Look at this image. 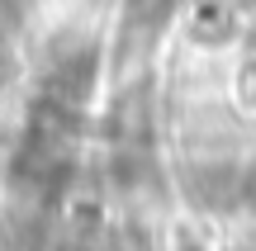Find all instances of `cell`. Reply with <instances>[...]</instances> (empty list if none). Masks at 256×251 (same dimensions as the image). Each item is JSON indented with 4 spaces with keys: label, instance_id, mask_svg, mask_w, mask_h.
Instances as JSON below:
<instances>
[{
    "label": "cell",
    "instance_id": "cell-2",
    "mask_svg": "<svg viewBox=\"0 0 256 251\" xmlns=\"http://www.w3.org/2000/svg\"><path fill=\"white\" fill-rule=\"evenodd\" d=\"M194 180H200V185H190V190L204 199V204H214V209L242 195V176H238L232 166H209V171H200Z\"/></svg>",
    "mask_w": 256,
    "mask_h": 251
},
{
    "label": "cell",
    "instance_id": "cell-4",
    "mask_svg": "<svg viewBox=\"0 0 256 251\" xmlns=\"http://www.w3.org/2000/svg\"><path fill=\"white\" fill-rule=\"evenodd\" d=\"M5 71H10V47H5V33H0V81H5Z\"/></svg>",
    "mask_w": 256,
    "mask_h": 251
},
{
    "label": "cell",
    "instance_id": "cell-1",
    "mask_svg": "<svg viewBox=\"0 0 256 251\" xmlns=\"http://www.w3.org/2000/svg\"><path fill=\"white\" fill-rule=\"evenodd\" d=\"M90 85H95V47L90 43H86V47L81 43L57 47V52H52V66H48V76H43V95L76 109V104L90 95Z\"/></svg>",
    "mask_w": 256,
    "mask_h": 251
},
{
    "label": "cell",
    "instance_id": "cell-5",
    "mask_svg": "<svg viewBox=\"0 0 256 251\" xmlns=\"http://www.w3.org/2000/svg\"><path fill=\"white\" fill-rule=\"evenodd\" d=\"M0 19H5V0H0Z\"/></svg>",
    "mask_w": 256,
    "mask_h": 251
},
{
    "label": "cell",
    "instance_id": "cell-3",
    "mask_svg": "<svg viewBox=\"0 0 256 251\" xmlns=\"http://www.w3.org/2000/svg\"><path fill=\"white\" fill-rule=\"evenodd\" d=\"M242 195H247V204L256 209V171H252V176H242Z\"/></svg>",
    "mask_w": 256,
    "mask_h": 251
}]
</instances>
